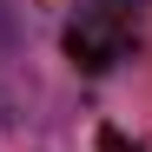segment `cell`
Wrapping results in <instances>:
<instances>
[{
	"mask_svg": "<svg viewBox=\"0 0 152 152\" xmlns=\"http://www.w3.org/2000/svg\"><path fill=\"white\" fill-rule=\"evenodd\" d=\"M66 53L86 73H106L126 53V0H86L73 13V27H66Z\"/></svg>",
	"mask_w": 152,
	"mask_h": 152,
	"instance_id": "obj_1",
	"label": "cell"
},
{
	"mask_svg": "<svg viewBox=\"0 0 152 152\" xmlns=\"http://www.w3.org/2000/svg\"><path fill=\"white\" fill-rule=\"evenodd\" d=\"M7 7H13V0H0V40H13V33H20V20H13Z\"/></svg>",
	"mask_w": 152,
	"mask_h": 152,
	"instance_id": "obj_2",
	"label": "cell"
}]
</instances>
